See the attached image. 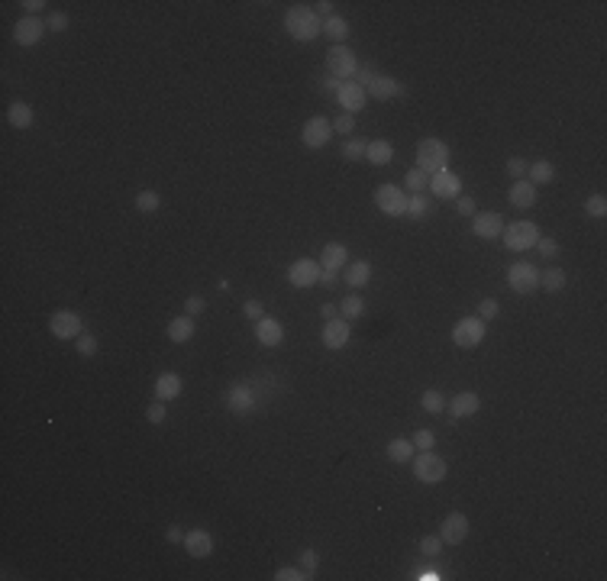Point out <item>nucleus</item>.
Masks as SVG:
<instances>
[{
	"label": "nucleus",
	"mask_w": 607,
	"mask_h": 581,
	"mask_svg": "<svg viewBox=\"0 0 607 581\" xmlns=\"http://www.w3.org/2000/svg\"><path fill=\"white\" fill-rule=\"evenodd\" d=\"M323 36H330L333 42H336V46H346V39H349V23H346L343 17H336V13H333V17L323 19Z\"/></svg>",
	"instance_id": "31"
},
{
	"label": "nucleus",
	"mask_w": 607,
	"mask_h": 581,
	"mask_svg": "<svg viewBox=\"0 0 607 581\" xmlns=\"http://www.w3.org/2000/svg\"><path fill=\"white\" fill-rule=\"evenodd\" d=\"M430 191L433 197H439V200H456L459 194H462V178H459L456 171H439V175H433L430 178Z\"/></svg>",
	"instance_id": "15"
},
{
	"label": "nucleus",
	"mask_w": 607,
	"mask_h": 581,
	"mask_svg": "<svg viewBox=\"0 0 607 581\" xmlns=\"http://www.w3.org/2000/svg\"><path fill=\"white\" fill-rule=\"evenodd\" d=\"M468 536V517L465 514H449L443 523H439V539L443 543H449V546H459L462 539Z\"/></svg>",
	"instance_id": "16"
},
{
	"label": "nucleus",
	"mask_w": 607,
	"mask_h": 581,
	"mask_svg": "<svg viewBox=\"0 0 607 581\" xmlns=\"http://www.w3.org/2000/svg\"><path fill=\"white\" fill-rule=\"evenodd\" d=\"M417 456V449H413L411 440H404V436H397V440L388 442V459L397 462V465H407V462Z\"/></svg>",
	"instance_id": "29"
},
{
	"label": "nucleus",
	"mask_w": 607,
	"mask_h": 581,
	"mask_svg": "<svg viewBox=\"0 0 607 581\" xmlns=\"http://www.w3.org/2000/svg\"><path fill=\"white\" fill-rule=\"evenodd\" d=\"M472 233L478 236V239H497V236L504 233V220H501V214H495V210H481V214L472 216Z\"/></svg>",
	"instance_id": "14"
},
{
	"label": "nucleus",
	"mask_w": 607,
	"mask_h": 581,
	"mask_svg": "<svg viewBox=\"0 0 607 581\" xmlns=\"http://www.w3.org/2000/svg\"><path fill=\"white\" fill-rule=\"evenodd\" d=\"M420 407H423L427 413H443V410H446V401H443V394L430 388V391L420 394Z\"/></svg>",
	"instance_id": "38"
},
{
	"label": "nucleus",
	"mask_w": 607,
	"mask_h": 581,
	"mask_svg": "<svg viewBox=\"0 0 607 581\" xmlns=\"http://www.w3.org/2000/svg\"><path fill=\"white\" fill-rule=\"evenodd\" d=\"M185 549L191 559H210V555H214V536L197 526V530L185 533Z\"/></svg>",
	"instance_id": "18"
},
{
	"label": "nucleus",
	"mask_w": 607,
	"mask_h": 581,
	"mask_svg": "<svg viewBox=\"0 0 607 581\" xmlns=\"http://www.w3.org/2000/svg\"><path fill=\"white\" fill-rule=\"evenodd\" d=\"M194 329H197L194 327V317H187V313H185V317H175L169 323V339H171V342H191Z\"/></svg>",
	"instance_id": "28"
},
{
	"label": "nucleus",
	"mask_w": 607,
	"mask_h": 581,
	"mask_svg": "<svg viewBox=\"0 0 607 581\" xmlns=\"http://www.w3.org/2000/svg\"><path fill=\"white\" fill-rule=\"evenodd\" d=\"M527 168H530V165H527L523 159H511V162H507V171H511V178H514V181L527 178Z\"/></svg>",
	"instance_id": "54"
},
{
	"label": "nucleus",
	"mask_w": 607,
	"mask_h": 581,
	"mask_svg": "<svg viewBox=\"0 0 607 581\" xmlns=\"http://www.w3.org/2000/svg\"><path fill=\"white\" fill-rule=\"evenodd\" d=\"M317 565H320V555L314 553V549H300V569H304V572H317Z\"/></svg>",
	"instance_id": "49"
},
{
	"label": "nucleus",
	"mask_w": 607,
	"mask_h": 581,
	"mask_svg": "<svg viewBox=\"0 0 607 581\" xmlns=\"http://www.w3.org/2000/svg\"><path fill=\"white\" fill-rule=\"evenodd\" d=\"M7 120H10V126H13V130H29V126H33V107H29V103H23V101L10 103Z\"/></svg>",
	"instance_id": "30"
},
{
	"label": "nucleus",
	"mask_w": 607,
	"mask_h": 581,
	"mask_svg": "<svg viewBox=\"0 0 607 581\" xmlns=\"http://www.w3.org/2000/svg\"><path fill=\"white\" fill-rule=\"evenodd\" d=\"M46 33H49V23L42 17H23L17 26H13V39H17V46H36Z\"/></svg>",
	"instance_id": "13"
},
{
	"label": "nucleus",
	"mask_w": 607,
	"mask_h": 581,
	"mask_svg": "<svg viewBox=\"0 0 607 581\" xmlns=\"http://www.w3.org/2000/svg\"><path fill=\"white\" fill-rule=\"evenodd\" d=\"M320 265L330 268V272H339L343 265H349V249L343 243H327L323 245V255H320Z\"/></svg>",
	"instance_id": "25"
},
{
	"label": "nucleus",
	"mask_w": 607,
	"mask_h": 581,
	"mask_svg": "<svg viewBox=\"0 0 607 581\" xmlns=\"http://www.w3.org/2000/svg\"><path fill=\"white\" fill-rule=\"evenodd\" d=\"M352 130H355V116H352V113H339L336 120H333V132H339V136H349Z\"/></svg>",
	"instance_id": "45"
},
{
	"label": "nucleus",
	"mask_w": 607,
	"mask_h": 581,
	"mask_svg": "<svg viewBox=\"0 0 607 581\" xmlns=\"http://www.w3.org/2000/svg\"><path fill=\"white\" fill-rule=\"evenodd\" d=\"M181 388H185V381H181V375H175V372H162L159 378H155V401H175V397H181Z\"/></svg>",
	"instance_id": "23"
},
{
	"label": "nucleus",
	"mask_w": 607,
	"mask_h": 581,
	"mask_svg": "<svg viewBox=\"0 0 607 581\" xmlns=\"http://www.w3.org/2000/svg\"><path fill=\"white\" fill-rule=\"evenodd\" d=\"M336 278H339L336 272H330V268H323V272H320V281H317V284H323V288H333V284H336Z\"/></svg>",
	"instance_id": "56"
},
{
	"label": "nucleus",
	"mask_w": 607,
	"mask_h": 581,
	"mask_svg": "<svg viewBox=\"0 0 607 581\" xmlns=\"http://www.w3.org/2000/svg\"><path fill=\"white\" fill-rule=\"evenodd\" d=\"M327 65H330V75L339 78V81H355V75H359V58H355V52L349 46H330L327 52Z\"/></svg>",
	"instance_id": "5"
},
{
	"label": "nucleus",
	"mask_w": 607,
	"mask_h": 581,
	"mask_svg": "<svg viewBox=\"0 0 607 581\" xmlns=\"http://www.w3.org/2000/svg\"><path fill=\"white\" fill-rule=\"evenodd\" d=\"M314 575L304 572V569H294V565H281L275 572V581H310Z\"/></svg>",
	"instance_id": "41"
},
{
	"label": "nucleus",
	"mask_w": 607,
	"mask_h": 581,
	"mask_svg": "<svg viewBox=\"0 0 607 581\" xmlns=\"http://www.w3.org/2000/svg\"><path fill=\"white\" fill-rule=\"evenodd\" d=\"M417 578H420V581H436L439 572H436V569H420V572H417Z\"/></svg>",
	"instance_id": "61"
},
{
	"label": "nucleus",
	"mask_w": 607,
	"mask_h": 581,
	"mask_svg": "<svg viewBox=\"0 0 607 581\" xmlns=\"http://www.w3.org/2000/svg\"><path fill=\"white\" fill-rule=\"evenodd\" d=\"M446 410L452 413V420H462V417H475L481 410V397L475 391H459L452 401L446 404Z\"/></svg>",
	"instance_id": "19"
},
{
	"label": "nucleus",
	"mask_w": 607,
	"mask_h": 581,
	"mask_svg": "<svg viewBox=\"0 0 607 581\" xmlns=\"http://www.w3.org/2000/svg\"><path fill=\"white\" fill-rule=\"evenodd\" d=\"M368 281H372V265L365 262V259H355V262L346 265V284L349 288H365Z\"/></svg>",
	"instance_id": "27"
},
{
	"label": "nucleus",
	"mask_w": 607,
	"mask_h": 581,
	"mask_svg": "<svg viewBox=\"0 0 607 581\" xmlns=\"http://www.w3.org/2000/svg\"><path fill=\"white\" fill-rule=\"evenodd\" d=\"M527 175H530V184H549V181H556V168H552V162L546 159H536L527 168Z\"/></svg>",
	"instance_id": "32"
},
{
	"label": "nucleus",
	"mask_w": 607,
	"mask_h": 581,
	"mask_svg": "<svg viewBox=\"0 0 607 581\" xmlns=\"http://www.w3.org/2000/svg\"><path fill=\"white\" fill-rule=\"evenodd\" d=\"M411 469H413V478L423 481V485H439V481L449 475L446 459H439L433 449L417 452V456L411 459Z\"/></svg>",
	"instance_id": "4"
},
{
	"label": "nucleus",
	"mask_w": 607,
	"mask_h": 581,
	"mask_svg": "<svg viewBox=\"0 0 607 581\" xmlns=\"http://www.w3.org/2000/svg\"><path fill=\"white\" fill-rule=\"evenodd\" d=\"M317 17H323V19L333 17V3H330V0H320L317 3Z\"/></svg>",
	"instance_id": "59"
},
{
	"label": "nucleus",
	"mask_w": 607,
	"mask_h": 581,
	"mask_svg": "<svg viewBox=\"0 0 607 581\" xmlns=\"http://www.w3.org/2000/svg\"><path fill=\"white\" fill-rule=\"evenodd\" d=\"M507 200H511L517 210H530V207L536 204V184H530L527 178L514 181V184H511V191H507Z\"/></svg>",
	"instance_id": "24"
},
{
	"label": "nucleus",
	"mask_w": 607,
	"mask_h": 581,
	"mask_svg": "<svg viewBox=\"0 0 607 581\" xmlns=\"http://www.w3.org/2000/svg\"><path fill=\"white\" fill-rule=\"evenodd\" d=\"M300 139H304L307 149H323V146H330V139H333V123H330L327 116H310V120L304 123Z\"/></svg>",
	"instance_id": "10"
},
{
	"label": "nucleus",
	"mask_w": 607,
	"mask_h": 581,
	"mask_svg": "<svg viewBox=\"0 0 607 581\" xmlns=\"http://www.w3.org/2000/svg\"><path fill=\"white\" fill-rule=\"evenodd\" d=\"M349 336H352V327H349V320H327V327H323V346L327 349H343L349 342Z\"/></svg>",
	"instance_id": "20"
},
{
	"label": "nucleus",
	"mask_w": 607,
	"mask_h": 581,
	"mask_svg": "<svg viewBox=\"0 0 607 581\" xmlns=\"http://www.w3.org/2000/svg\"><path fill=\"white\" fill-rule=\"evenodd\" d=\"M391 159H394V146L388 139H375V142H368V149H365V162L368 165H391Z\"/></svg>",
	"instance_id": "26"
},
{
	"label": "nucleus",
	"mask_w": 607,
	"mask_h": 581,
	"mask_svg": "<svg viewBox=\"0 0 607 581\" xmlns=\"http://www.w3.org/2000/svg\"><path fill=\"white\" fill-rule=\"evenodd\" d=\"M339 313H343V320H355L365 313V300L359 297V294H346L343 297V304H339Z\"/></svg>",
	"instance_id": "35"
},
{
	"label": "nucleus",
	"mask_w": 607,
	"mask_h": 581,
	"mask_svg": "<svg viewBox=\"0 0 607 581\" xmlns=\"http://www.w3.org/2000/svg\"><path fill=\"white\" fill-rule=\"evenodd\" d=\"M207 310V300L200 297V294H191V297L185 300V313L187 317H197V313H204Z\"/></svg>",
	"instance_id": "47"
},
{
	"label": "nucleus",
	"mask_w": 607,
	"mask_h": 581,
	"mask_svg": "<svg viewBox=\"0 0 607 581\" xmlns=\"http://www.w3.org/2000/svg\"><path fill=\"white\" fill-rule=\"evenodd\" d=\"M339 85H343V81H339V78H327V81H323V91H327V94H333V97H336Z\"/></svg>",
	"instance_id": "60"
},
{
	"label": "nucleus",
	"mask_w": 607,
	"mask_h": 581,
	"mask_svg": "<svg viewBox=\"0 0 607 581\" xmlns=\"http://www.w3.org/2000/svg\"><path fill=\"white\" fill-rule=\"evenodd\" d=\"M417 168L423 175H439V171L449 168V146L436 136H427V139L417 142Z\"/></svg>",
	"instance_id": "2"
},
{
	"label": "nucleus",
	"mask_w": 607,
	"mask_h": 581,
	"mask_svg": "<svg viewBox=\"0 0 607 581\" xmlns=\"http://www.w3.org/2000/svg\"><path fill=\"white\" fill-rule=\"evenodd\" d=\"M407 191L397 188V184H378L375 188V204H378V210L388 216H407Z\"/></svg>",
	"instance_id": "6"
},
{
	"label": "nucleus",
	"mask_w": 607,
	"mask_h": 581,
	"mask_svg": "<svg viewBox=\"0 0 607 581\" xmlns=\"http://www.w3.org/2000/svg\"><path fill=\"white\" fill-rule=\"evenodd\" d=\"M159 207H162V197L155 194L152 188H146V191H139V194H136V210H139V214H155Z\"/></svg>",
	"instance_id": "36"
},
{
	"label": "nucleus",
	"mask_w": 607,
	"mask_h": 581,
	"mask_svg": "<svg viewBox=\"0 0 607 581\" xmlns=\"http://www.w3.org/2000/svg\"><path fill=\"white\" fill-rule=\"evenodd\" d=\"M533 249H536L542 259H556V255H559V243H556V239H546V236H540V243L533 245Z\"/></svg>",
	"instance_id": "46"
},
{
	"label": "nucleus",
	"mask_w": 607,
	"mask_h": 581,
	"mask_svg": "<svg viewBox=\"0 0 607 581\" xmlns=\"http://www.w3.org/2000/svg\"><path fill=\"white\" fill-rule=\"evenodd\" d=\"M19 7L26 10V17H39V10L46 7V0H23Z\"/></svg>",
	"instance_id": "55"
},
{
	"label": "nucleus",
	"mask_w": 607,
	"mask_h": 581,
	"mask_svg": "<svg viewBox=\"0 0 607 581\" xmlns=\"http://www.w3.org/2000/svg\"><path fill=\"white\" fill-rule=\"evenodd\" d=\"M565 272L562 268H546V272H540V288L542 290H549V294H559L562 288H565Z\"/></svg>",
	"instance_id": "33"
},
{
	"label": "nucleus",
	"mask_w": 607,
	"mask_h": 581,
	"mask_svg": "<svg viewBox=\"0 0 607 581\" xmlns=\"http://www.w3.org/2000/svg\"><path fill=\"white\" fill-rule=\"evenodd\" d=\"M284 29L291 33L294 42H314V39L323 33V19L317 17V10L314 7L294 3V7L284 13Z\"/></svg>",
	"instance_id": "1"
},
{
	"label": "nucleus",
	"mask_w": 607,
	"mask_h": 581,
	"mask_svg": "<svg viewBox=\"0 0 607 581\" xmlns=\"http://www.w3.org/2000/svg\"><path fill=\"white\" fill-rule=\"evenodd\" d=\"M165 539H169V543H185V533H181L178 526H169V530H165Z\"/></svg>",
	"instance_id": "57"
},
{
	"label": "nucleus",
	"mask_w": 607,
	"mask_h": 581,
	"mask_svg": "<svg viewBox=\"0 0 607 581\" xmlns=\"http://www.w3.org/2000/svg\"><path fill=\"white\" fill-rule=\"evenodd\" d=\"M497 313H501V304H497L495 297H485L481 304H478V317L485 320V323H488V320H495Z\"/></svg>",
	"instance_id": "44"
},
{
	"label": "nucleus",
	"mask_w": 607,
	"mask_h": 581,
	"mask_svg": "<svg viewBox=\"0 0 607 581\" xmlns=\"http://www.w3.org/2000/svg\"><path fill=\"white\" fill-rule=\"evenodd\" d=\"M504 239L501 243L511 249V252H527V249H533V245L540 243V226L530 223V220H514L511 226H504Z\"/></svg>",
	"instance_id": "3"
},
{
	"label": "nucleus",
	"mask_w": 607,
	"mask_h": 581,
	"mask_svg": "<svg viewBox=\"0 0 607 581\" xmlns=\"http://www.w3.org/2000/svg\"><path fill=\"white\" fill-rule=\"evenodd\" d=\"M243 313L249 320H255V323H259L262 317H265V307H262V300H246L243 304Z\"/></svg>",
	"instance_id": "52"
},
{
	"label": "nucleus",
	"mask_w": 607,
	"mask_h": 581,
	"mask_svg": "<svg viewBox=\"0 0 607 581\" xmlns=\"http://www.w3.org/2000/svg\"><path fill=\"white\" fill-rule=\"evenodd\" d=\"M411 442H413V449H417V452H427V449H433V446H436V436H433V430H417Z\"/></svg>",
	"instance_id": "43"
},
{
	"label": "nucleus",
	"mask_w": 607,
	"mask_h": 581,
	"mask_svg": "<svg viewBox=\"0 0 607 581\" xmlns=\"http://www.w3.org/2000/svg\"><path fill=\"white\" fill-rule=\"evenodd\" d=\"M320 272H323V265L314 262V259H298V262L288 265V281L294 284V288H314V284L320 281Z\"/></svg>",
	"instance_id": "11"
},
{
	"label": "nucleus",
	"mask_w": 607,
	"mask_h": 581,
	"mask_svg": "<svg viewBox=\"0 0 607 581\" xmlns=\"http://www.w3.org/2000/svg\"><path fill=\"white\" fill-rule=\"evenodd\" d=\"M365 94L378 97V101H391V97H404V85L391 75H375L372 85L365 87Z\"/></svg>",
	"instance_id": "22"
},
{
	"label": "nucleus",
	"mask_w": 607,
	"mask_h": 581,
	"mask_svg": "<svg viewBox=\"0 0 607 581\" xmlns=\"http://www.w3.org/2000/svg\"><path fill=\"white\" fill-rule=\"evenodd\" d=\"M46 23H49V33H65V29H68V17H65V13H49Z\"/></svg>",
	"instance_id": "53"
},
{
	"label": "nucleus",
	"mask_w": 607,
	"mask_h": 581,
	"mask_svg": "<svg viewBox=\"0 0 607 581\" xmlns=\"http://www.w3.org/2000/svg\"><path fill=\"white\" fill-rule=\"evenodd\" d=\"M336 313H339L336 304H323V307H320V317L323 320H336Z\"/></svg>",
	"instance_id": "58"
},
{
	"label": "nucleus",
	"mask_w": 607,
	"mask_h": 581,
	"mask_svg": "<svg viewBox=\"0 0 607 581\" xmlns=\"http://www.w3.org/2000/svg\"><path fill=\"white\" fill-rule=\"evenodd\" d=\"M585 214L595 216V220L607 216V197H604V194H591L588 200H585Z\"/></svg>",
	"instance_id": "40"
},
{
	"label": "nucleus",
	"mask_w": 607,
	"mask_h": 581,
	"mask_svg": "<svg viewBox=\"0 0 607 581\" xmlns=\"http://www.w3.org/2000/svg\"><path fill=\"white\" fill-rule=\"evenodd\" d=\"M365 149H368V142L346 139V142H343V159H346V162H359V159H365Z\"/></svg>",
	"instance_id": "39"
},
{
	"label": "nucleus",
	"mask_w": 607,
	"mask_h": 581,
	"mask_svg": "<svg viewBox=\"0 0 607 581\" xmlns=\"http://www.w3.org/2000/svg\"><path fill=\"white\" fill-rule=\"evenodd\" d=\"M255 339H259L265 349H275L284 342V327H281L275 317H262L259 323H255Z\"/></svg>",
	"instance_id": "21"
},
{
	"label": "nucleus",
	"mask_w": 607,
	"mask_h": 581,
	"mask_svg": "<svg viewBox=\"0 0 607 581\" xmlns=\"http://www.w3.org/2000/svg\"><path fill=\"white\" fill-rule=\"evenodd\" d=\"M404 188L411 191V194H423V191L430 188V175H423L420 168H411L404 175Z\"/></svg>",
	"instance_id": "34"
},
{
	"label": "nucleus",
	"mask_w": 607,
	"mask_h": 581,
	"mask_svg": "<svg viewBox=\"0 0 607 581\" xmlns=\"http://www.w3.org/2000/svg\"><path fill=\"white\" fill-rule=\"evenodd\" d=\"M427 214H430V197L411 194V200H407V216H411V220H423Z\"/></svg>",
	"instance_id": "37"
},
{
	"label": "nucleus",
	"mask_w": 607,
	"mask_h": 581,
	"mask_svg": "<svg viewBox=\"0 0 607 581\" xmlns=\"http://www.w3.org/2000/svg\"><path fill=\"white\" fill-rule=\"evenodd\" d=\"M255 407V391L253 385H246V381H236L230 391H226V410L236 413V417H246V413H253Z\"/></svg>",
	"instance_id": "12"
},
{
	"label": "nucleus",
	"mask_w": 607,
	"mask_h": 581,
	"mask_svg": "<svg viewBox=\"0 0 607 581\" xmlns=\"http://www.w3.org/2000/svg\"><path fill=\"white\" fill-rule=\"evenodd\" d=\"M336 101H339V107L346 113H359L365 107V101H368V94H365V87H359L355 81H343L339 85V91H336Z\"/></svg>",
	"instance_id": "17"
},
{
	"label": "nucleus",
	"mask_w": 607,
	"mask_h": 581,
	"mask_svg": "<svg viewBox=\"0 0 607 581\" xmlns=\"http://www.w3.org/2000/svg\"><path fill=\"white\" fill-rule=\"evenodd\" d=\"M75 349H78V352H81L85 358H94V356H97V339H94L91 333H81V336L75 339Z\"/></svg>",
	"instance_id": "42"
},
{
	"label": "nucleus",
	"mask_w": 607,
	"mask_h": 581,
	"mask_svg": "<svg viewBox=\"0 0 607 581\" xmlns=\"http://www.w3.org/2000/svg\"><path fill=\"white\" fill-rule=\"evenodd\" d=\"M507 284H511V290H517V294H533V290L540 288V272H536V265L514 262L507 268Z\"/></svg>",
	"instance_id": "9"
},
{
	"label": "nucleus",
	"mask_w": 607,
	"mask_h": 581,
	"mask_svg": "<svg viewBox=\"0 0 607 581\" xmlns=\"http://www.w3.org/2000/svg\"><path fill=\"white\" fill-rule=\"evenodd\" d=\"M452 342H456L459 349H475L485 342V320L481 317H465L459 320L456 327H452Z\"/></svg>",
	"instance_id": "7"
},
{
	"label": "nucleus",
	"mask_w": 607,
	"mask_h": 581,
	"mask_svg": "<svg viewBox=\"0 0 607 581\" xmlns=\"http://www.w3.org/2000/svg\"><path fill=\"white\" fill-rule=\"evenodd\" d=\"M146 420L159 426V423L165 420V401H152L149 407H146Z\"/></svg>",
	"instance_id": "48"
},
{
	"label": "nucleus",
	"mask_w": 607,
	"mask_h": 581,
	"mask_svg": "<svg viewBox=\"0 0 607 581\" xmlns=\"http://www.w3.org/2000/svg\"><path fill=\"white\" fill-rule=\"evenodd\" d=\"M49 333L55 339H78L85 333V323H81V317L75 310H55L49 317Z\"/></svg>",
	"instance_id": "8"
},
{
	"label": "nucleus",
	"mask_w": 607,
	"mask_h": 581,
	"mask_svg": "<svg viewBox=\"0 0 607 581\" xmlns=\"http://www.w3.org/2000/svg\"><path fill=\"white\" fill-rule=\"evenodd\" d=\"M456 214H459V216H475V214H478L475 200H472V197H462V194H459V197H456Z\"/></svg>",
	"instance_id": "51"
},
{
	"label": "nucleus",
	"mask_w": 607,
	"mask_h": 581,
	"mask_svg": "<svg viewBox=\"0 0 607 581\" xmlns=\"http://www.w3.org/2000/svg\"><path fill=\"white\" fill-rule=\"evenodd\" d=\"M420 553L423 555H439V553H443V539H439V536H423V539H420Z\"/></svg>",
	"instance_id": "50"
}]
</instances>
